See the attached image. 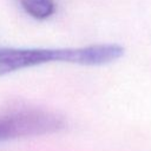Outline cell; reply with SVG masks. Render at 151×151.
<instances>
[{"label":"cell","instance_id":"cell-3","mask_svg":"<svg viewBox=\"0 0 151 151\" xmlns=\"http://www.w3.org/2000/svg\"><path fill=\"white\" fill-rule=\"evenodd\" d=\"M19 2L27 14L38 20L50 18L55 11L53 0H19Z\"/></svg>","mask_w":151,"mask_h":151},{"label":"cell","instance_id":"cell-2","mask_svg":"<svg viewBox=\"0 0 151 151\" xmlns=\"http://www.w3.org/2000/svg\"><path fill=\"white\" fill-rule=\"evenodd\" d=\"M65 120L54 112L21 109L0 114V142L51 134L63 130Z\"/></svg>","mask_w":151,"mask_h":151},{"label":"cell","instance_id":"cell-1","mask_svg":"<svg viewBox=\"0 0 151 151\" xmlns=\"http://www.w3.org/2000/svg\"><path fill=\"white\" fill-rule=\"evenodd\" d=\"M124 54L118 44H96L68 48H17L0 46V77L47 63H68L86 66L110 64Z\"/></svg>","mask_w":151,"mask_h":151}]
</instances>
